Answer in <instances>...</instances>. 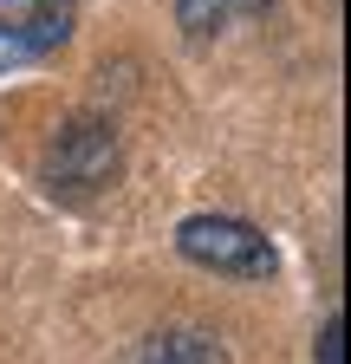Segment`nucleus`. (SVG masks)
Here are the masks:
<instances>
[{"label": "nucleus", "instance_id": "1", "mask_svg": "<svg viewBox=\"0 0 351 364\" xmlns=\"http://www.w3.org/2000/svg\"><path fill=\"white\" fill-rule=\"evenodd\" d=\"M176 247H183V260H195L208 273H234V280H274L280 273L274 241L241 215H189L176 228Z\"/></svg>", "mask_w": 351, "mask_h": 364}, {"label": "nucleus", "instance_id": "2", "mask_svg": "<svg viewBox=\"0 0 351 364\" xmlns=\"http://www.w3.org/2000/svg\"><path fill=\"white\" fill-rule=\"evenodd\" d=\"M117 163H124L117 124H104V117H72V124L53 136V150H46V163H39V176H46L53 196H98L104 182L117 176Z\"/></svg>", "mask_w": 351, "mask_h": 364}, {"label": "nucleus", "instance_id": "3", "mask_svg": "<svg viewBox=\"0 0 351 364\" xmlns=\"http://www.w3.org/2000/svg\"><path fill=\"white\" fill-rule=\"evenodd\" d=\"M124 364H228V345L208 332H150Z\"/></svg>", "mask_w": 351, "mask_h": 364}, {"label": "nucleus", "instance_id": "4", "mask_svg": "<svg viewBox=\"0 0 351 364\" xmlns=\"http://www.w3.org/2000/svg\"><path fill=\"white\" fill-rule=\"evenodd\" d=\"M274 0H176V26H183L189 39H208V33H222L234 20H260Z\"/></svg>", "mask_w": 351, "mask_h": 364}, {"label": "nucleus", "instance_id": "5", "mask_svg": "<svg viewBox=\"0 0 351 364\" xmlns=\"http://www.w3.org/2000/svg\"><path fill=\"white\" fill-rule=\"evenodd\" d=\"M14 26H20V39L33 46V59H39V53H53V46L72 39V26H78V0H39V7H33L26 20H14Z\"/></svg>", "mask_w": 351, "mask_h": 364}, {"label": "nucleus", "instance_id": "6", "mask_svg": "<svg viewBox=\"0 0 351 364\" xmlns=\"http://www.w3.org/2000/svg\"><path fill=\"white\" fill-rule=\"evenodd\" d=\"M313 358H319V364H345V318H338V312L319 326V351H313Z\"/></svg>", "mask_w": 351, "mask_h": 364}, {"label": "nucleus", "instance_id": "7", "mask_svg": "<svg viewBox=\"0 0 351 364\" xmlns=\"http://www.w3.org/2000/svg\"><path fill=\"white\" fill-rule=\"evenodd\" d=\"M26 59H33V46L20 39V26L0 20V72H7V65H26Z\"/></svg>", "mask_w": 351, "mask_h": 364}]
</instances>
